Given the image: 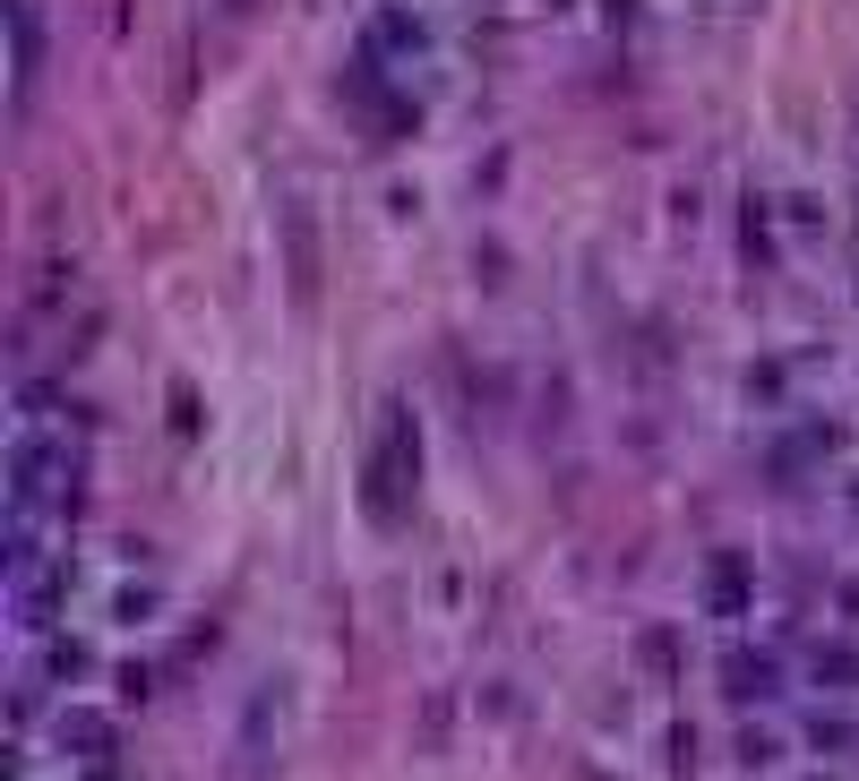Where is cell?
Masks as SVG:
<instances>
[{
	"label": "cell",
	"mask_w": 859,
	"mask_h": 781,
	"mask_svg": "<svg viewBox=\"0 0 859 781\" xmlns=\"http://www.w3.org/2000/svg\"><path fill=\"white\" fill-rule=\"evenodd\" d=\"M413 464H422V438H413V413H387L378 422V456H370V473H362V507L378 524H396L404 516V489H413Z\"/></svg>",
	"instance_id": "obj_1"
},
{
	"label": "cell",
	"mask_w": 859,
	"mask_h": 781,
	"mask_svg": "<svg viewBox=\"0 0 859 781\" xmlns=\"http://www.w3.org/2000/svg\"><path fill=\"white\" fill-rule=\"evenodd\" d=\"M78 489V456L69 447H43V438H18V456H9V498H18V516H27L34 498H69Z\"/></svg>",
	"instance_id": "obj_2"
},
{
	"label": "cell",
	"mask_w": 859,
	"mask_h": 781,
	"mask_svg": "<svg viewBox=\"0 0 859 781\" xmlns=\"http://www.w3.org/2000/svg\"><path fill=\"white\" fill-rule=\"evenodd\" d=\"M705 592H714V601H705V610H748V558H714V576H705Z\"/></svg>",
	"instance_id": "obj_3"
},
{
	"label": "cell",
	"mask_w": 859,
	"mask_h": 781,
	"mask_svg": "<svg viewBox=\"0 0 859 781\" xmlns=\"http://www.w3.org/2000/svg\"><path fill=\"white\" fill-rule=\"evenodd\" d=\"M9 34H18V78H34V61H43V34H34V9H27V0L9 9Z\"/></svg>",
	"instance_id": "obj_4"
},
{
	"label": "cell",
	"mask_w": 859,
	"mask_h": 781,
	"mask_svg": "<svg viewBox=\"0 0 859 781\" xmlns=\"http://www.w3.org/2000/svg\"><path fill=\"white\" fill-rule=\"evenodd\" d=\"M61 748H69V755H103L112 739H103V721H95V713H69V721H61Z\"/></svg>",
	"instance_id": "obj_5"
},
{
	"label": "cell",
	"mask_w": 859,
	"mask_h": 781,
	"mask_svg": "<svg viewBox=\"0 0 859 781\" xmlns=\"http://www.w3.org/2000/svg\"><path fill=\"white\" fill-rule=\"evenodd\" d=\"M765 687H774V670H765V661H748V652H739V661H730V696H765Z\"/></svg>",
	"instance_id": "obj_6"
},
{
	"label": "cell",
	"mask_w": 859,
	"mask_h": 781,
	"mask_svg": "<svg viewBox=\"0 0 859 781\" xmlns=\"http://www.w3.org/2000/svg\"><path fill=\"white\" fill-rule=\"evenodd\" d=\"M293 293H310V215L293 206Z\"/></svg>",
	"instance_id": "obj_7"
},
{
	"label": "cell",
	"mask_w": 859,
	"mask_h": 781,
	"mask_svg": "<svg viewBox=\"0 0 859 781\" xmlns=\"http://www.w3.org/2000/svg\"><path fill=\"white\" fill-rule=\"evenodd\" d=\"M378 43H413V52H422V18H404V9H387V18H378Z\"/></svg>",
	"instance_id": "obj_8"
},
{
	"label": "cell",
	"mask_w": 859,
	"mask_h": 781,
	"mask_svg": "<svg viewBox=\"0 0 859 781\" xmlns=\"http://www.w3.org/2000/svg\"><path fill=\"white\" fill-rule=\"evenodd\" d=\"M52 679H87V645H78V636L52 645Z\"/></svg>",
	"instance_id": "obj_9"
}]
</instances>
